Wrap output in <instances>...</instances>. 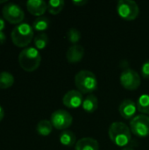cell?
<instances>
[{
    "instance_id": "f1b7e54d",
    "label": "cell",
    "mask_w": 149,
    "mask_h": 150,
    "mask_svg": "<svg viewBox=\"0 0 149 150\" xmlns=\"http://www.w3.org/2000/svg\"><path fill=\"white\" fill-rule=\"evenodd\" d=\"M121 150H134L133 148H130V147H126V148H123Z\"/></svg>"
},
{
    "instance_id": "8fae6325",
    "label": "cell",
    "mask_w": 149,
    "mask_h": 150,
    "mask_svg": "<svg viewBox=\"0 0 149 150\" xmlns=\"http://www.w3.org/2000/svg\"><path fill=\"white\" fill-rule=\"evenodd\" d=\"M137 111V105L134 101L131 99H125L123 100L119 106V112L122 118L126 120H132L134 118L135 113Z\"/></svg>"
},
{
    "instance_id": "7402d4cb",
    "label": "cell",
    "mask_w": 149,
    "mask_h": 150,
    "mask_svg": "<svg viewBox=\"0 0 149 150\" xmlns=\"http://www.w3.org/2000/svg\"><path fill=\"white\" fill-rule=\"evenodd\" d=\"M48 40H48V36L46 33H44L36 35L34 37V40H33L35 48L38 49V50H43L47 46Z\"/></svg>"
},
{
    "instance_id": "7a4b0ae2",
    "label": "cell",
    "mask_w": 149,
    "mask_h": 150,
    "mask_svg": "<svg viewBox=\"0 0 149 150\" xmlns=\"http://www.w3.org/2000/svg\"><path fill=\"white\" fill-rule=\"evenodd\" d=\"M18 63L21 69L26 72H33L36 70L41 62V55L38 49L30 47L23 49L18 54Z\"/></svg>"
},
{
    "instance_id": "44dd1931",
    "label": "cell",
    "mask_w": 149,
    "mask_h": 150,
    "mask_svg": "<svg viewBox=\"0 0 149 150\" xmlns=\"http://www.w3.org/2000/svg\"><path fill=\"white\" fill-rule=\"evenodd\" d=\"M50 25V21L47 17L41 16L38 17L32 23V28L35 31L38 32H43L46 31Z\"/></svg>"
},
{
    "instance_id": "2e32d148",
    "label": "cell",
    "mask_w": 149,
    "mask_h": 150,
    "mask_svg": "<svg viewBox=\"0 0 149 150\" xmlns=\"http://www.w3.org/2000/svg\"><path fill=\"white\" fill-rule=\"evenodd\" d=\"M60 142L66 147H73L76 143V134L69 130H64L60 134Z\"/></svg>"
},
{
    "instance_id": "5b68a950",
    "label": "cell",
    "mask_w": 149,
    "mask_h": 150,
    "mask_svg": "<svg viewBox=\"0 0 149 150\" xmlns=\"http://www.w3.org/2000/svg\"><path fill=\"white\" fill-rule=\"evenodd\" d=\"M117 12L121 18L131 21L139 16L140 8L133 0H119L117 4Z\"/></svg>"
},
{
    "instance_id": "d4e9b609",
    "label": "cell",
    "mask_w": 149,
    "mask_h": 150,
    "mask_svg": "<svg viewBox=\"0 0 149 150\" xmlns=\"http://www.w3.org/2000/svg\"><path fill=\"white\" fill-rule=\"evenodd\" d=\"M73 4L76 5V6H78V7H81V6H83L87 4V1L86 0H74L73 1Z\"/></svg>"
},
{
    "instance_id": "30bf717a",
    "label": "cell",
    "mask_w": 149,
    "mask_h": 150,
    "mask_svg": "<svg viewBox=\"0 0 149 150\" xmlns=\"http://www.w3.org/2000/svg\"><path fill=\"white\" fill-rule=\"evenodd\" d=\"M83 101V94L76 90H71L67 91L63 98H62V103L63 105L70 109H76L82 105Z\"/></svg>"
},
{
    "instance_id": "603a6c76",
    "label": "cell",
    "mask_w": 149,
    "mask_h": 150,
    "mask_svg": "<svg viewBox=\"0 0 149 150\" xmlns=\"http://www.w3.org/2000/svg\"><path fill=\"white\" fill-rule=\"evenodd\" d=\"M81 38H82L81 32L75 27L69 28L68 31L67 32V39L73 45H77V43L80 41Z\"/></svg>"
},
{
    "instance_id": "d6986e66",
    "label": "cell",
    "mask_w": 149,
    "mask_h": 150,
    "mask_svg": "<svg viewBox=\"0 0 149 150\" xmlns=\"http://www.w3.org/2000/svg\"><path fill=\"white\" fill-rule=\"evenodd\" d=\"M137 110L142 114H149V94L141 95L136 103Z\"/></svg>"
},
{
    "instance_id": "277c9868",
    "label": "cell",
    "mask_w": 149,
    "mask_h": 150,
    "mask_svg": "<svg viewBox=\"0 0 149 150\" xmlns=\"http://www.w3.org/2000/svg\"><path fill=\"white\" fill-rule=\"evenodd\" d=\"M33 31L32 25L28 23H21L16 25L11 33V38L13 44L18 47L25 48L33 39Z\"/></svg>"
},
{
    "instance_id": "4316f807",
    "label": "cell",
    "mask_w": 149,
    "mask_h": 150,
    "mask_svg": "<svg viewBox=\"0 0 149 150\" xmlns=\"http://www.w3.org/2000/svg\"><path fill=\"white\" fill-rule=\"evenodd\" d=\"M5 28V21L3 18L0 17V32H3Z\"/></svg>"
},
{
    "instance_id": "52a82bcc",
    "label": "cell",
    "mask_w": 149,
    "mask_h": 150,
    "mask_svg": "<svg viewBox=\"0 0 149 150\" xmlns=\"http://www.w3.org/2000/svg\"><path fill=\"white\" fill-rule=\"evenodd\" d=\"M130 129L132 134L140 138L149 136V117L145 114L135 116L130 121Z\"/></svg>"
},
{
    "instance_id": "3957f363",
    "label": "cell",
    "mask_w": 149,
    "mask_h": 150,
    "mask_svg": "<svg viewBox=\"0 0 149 150\" xmlns=\"http://www.w3.org/2000/svg\"><path fill=\"white\" fill-rule=\"evenodd\" d=\"M75 84L82 94H92L97 89V79L95 74L90 70L83 69L76 73Z\"/></svg>"
},
{
    "instance_id": "ac0fdd59",
    "label": "cell",
    "mask_w": 149,
    "mask_h": 150,
    "mask_svg": "<svg viewBox=\"0 0 149 150\" xmlns=\"http://www.w3.org/2000/svg\"><path fill=\"white\" fill-rule=\"evenodd\" d=\"M14 83V76L7 71L0 72V89L5 90L11 88Z\"/></svg>"
},
{
    "instance_id": "9c48e42d",
    "label": "cell",
    "mask_w": 149,
    "mask_h": 150,
    "mask_svg": "<svg viewBox=\"0 0 149 150\" xmlns=\"http://www.w3.org/2000/svg\"><path fill=\"white\" fill-rule=\"evenodd\" d=\"M50 121L53 125V127L57 130L64 131L71 126L73 122V117L68 112L60 109L54 111L51 114Z\"/></svg>"
},
{
    "instance_id": "4fadbf2b",
    "label": "cell",
    "mask_w": 149,
    "mask_h": 150,
    "mask_svg": "<svg viewBox=\"0 0 149 150\" xmlns=\"http://www.w3.org/2000/svg\"><path fill=\"white\" fill-rule=\"evenodd\" d=\"M84 47L79 44L72 45L68 47L66 53V58L69 63H77L84 56Z\"/></svg>"
},
{
    "instance_id": "484cf974",
    "label": "cell",
    "mask_w": 149,
    "mask_h": 150,
    "mask_svg": "<svg viewBox=\"0 0 149 150\" xmlns=\"http://www.w3.org/2000/svg\"><path fill=\"white\" fill-rule=\"evenodd\" d=\"M6 40V35L4 32H0V44L4 43Z\"/></svg>"
},
{
    "instance_id": "ba28073f",
    "label": "cell",
    "mask_w": 149,
    "mask_h": 150,
    "mask_svg": "<svg viewBox=\"0 0 149 150\" xmlns=\"http://www.w3.org/2000/svg\"><path fill=\"white\" fill-rule=\"evenodd\" d=\"M119 81L121 85L128 91L137 90L141 83V76L132 69H124L119 76Z\"/></svg>"
},
{
    "instance_id": "8992f818",
    "label": "cell",
    "mask_w": 149,
    "mask_h": 150,
    "mask_svg": "<svg viewBox=\"0 0 149 150\" xmlns=\"http://www.w3.org/2000/svg\"><path fill=\"white\" fill-rule=\"evenodd\" d=\"M4 19L12 25H19L25 18V12L21 7L14 3H8L2 9Z\"/></svg>"
},
{
    "instance_id": "5bb4252c",
    "label": "cell",
    "mask_w": 149,
    "mask_h": 150,
    "mask_svg": "<svg viewBox=\"0 0 149 150\" xmlns=\"http://www.w3.org/2000/svg\"><path fill=\"white\" fill-rule=\"evenodd\" d=\"M75 150H99V143L90 137L82 138L76 142Z\"/></svg>"
},
{
    "instance_id": "e0dca14e",
    "label": "cell",
    "mask_w": 149,
    "mask_h": 150,
    "mask_svg": "<svg viewBox=\"0 0 149 150\" xmlns=\"http://www.w3.org/2000/svg\"><path fill=\"white\" fill-rule=\"evenodd\" d=\"M36 131L41 136H48L53 131V125L50 120H42L37 124Z\"/></svg>"
},
{
    "instance_id": "83f0119b",
    "label": "cell",
    "mask_w": 149,
    "mask_h": 150,
    "mask_svg": "<svg viewBox=\"0 0 149 150\" xmlns=\"http://www.w3.org/2000/svg\"><path fill=\"white\" fill-rule=\"evenodd\" d=\"M4 117V108L0 105V122L3 120Z\"/></svg>"
},
{
    "instance_id": "ffe728a7",
    "label": "cell",
    "mask_w": 149,
    "mask_h": 150,
    "mask_svg": "<svg viewBox=\"0 0 149 150\" xmlns=\"http://www.w3.org/2000/svg\"><path fill=\"white\" fill-rule=\"evenodd\" d=\"M65 5L63 0H50L47 2V11L52 15L59 14Z\"/></svg>"
},
{
    "instance_id": "f546056e",
    "label": "cell",
    "mask_w": 149,
    "mask_h": 150,
    "mask_svg": "<svg viewBox=\"0 0 149 150\" xmlns=\"http://www.w3.org/2000/svg\"><path fill=\"white\" fill-rule=\"evenodd\" d=\"M4 3H6V0H2V1H0V4H4Z\"/></svg>"
},
{
    "instance_id": "6da1fadb",
    "label": "cell",
    "mask_w": 149,
    "mask_h": 150,
    "mask_svg": "<svg viewBox=\"0 0 149 150\" xmlns=\"http://www.w3.org/2000/svg\"><path fill=\"white\" fill-rule=\"evenodd\" d=\"M108 134L110 140L118 147L126 148L132 139V132L129 127L123 122H113L109 127Z\"/></svg>"
},
{
    "instance_id": "9a60e30c",
    "label": "cell",
    "mask_w": 149,
    "mask_h": 150,
    "mask_svg": "<svg viewBox=\"0 0 149 150\" xmlns=\"http://www.w3.org/2000/svg\"><path fill=\"white\" fill-rule=\"evenodd\" d=\"M82 107L87 113H93L98 107L97 98L93 94L88 95L85 98H83Z\"/></svg>"
},
{
    "instance_id": "7c38bea8",
    "label": "cell",
    "mask_w": 149,
    "mask_h": 150,
    "mask_svg": "<svg viewBox=\"0 0 149 150\" xmlns=\"http://www.w3.org/2000/svg\"><path fill=\"white\" fill-rule=\"evenodd\" d=\"M26 9L32 15L41 17L47 10V3L43 0H28Z\"/></svg>"
},
{
    "instance_id": "cb8c5ba5",
    "label": "cell",
    "mask_w": 149,
    "mask_h": 150,
    "mask_svg": "<svg viewBox=\"0 0 149 150\" xmlns=\"http://www.w3.org/2000/svg\"><path fill=\"white\" fill-rule=\"evenodd\" d=\"M141 76L146 79H149V60L145 62L141 66Z\"/></svg>"
}]
</instances>
